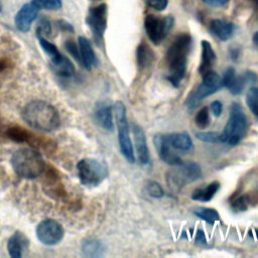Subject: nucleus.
<instances>
[{
    "label": "nucleus",
    "instance_id": "nucleus-41",
    "mask_svg": "<svg viewBox=\"0 0 258 258\" xmlns=\"http://www.w3.org/2000/svg\"><path fill=\"white\" fill-rule=\"evenodd\" d=\"M195 241L199 244H207V238H206V235H205L203 230H198L197 231Z\"/></svg>",
    "mask_w": 258,
    "mask_h": 258
},
{
    "label": "nucleus",
    "instance_id": "nucleus-17",
    "mask_svg": "<svg viewBox=\"0 0 258 258\" xmlns=\"http://www.w3.org/2000/svg\"><path fill=\"white\" fill-rule=\"evenodd\" d=\"M210 29L216 37H218L222 41H226L230 37H232L235 26L233 23H230L228 21L222 19H214L211 21Z\"/></svg>",
    "mask_w": 258,
    "mask_h": 258
},
{
    "label": "nucleus",
    "instance_id": "nucleus-6",
    "mask_svg": "<svg viewBox=\"0 0 258 258\" xmlns=\"http://www.w3.org/2000/svg\"><path fill=\"white\" fill-rule=\"evenodd\" d=\"M114 113L118 130V140L122 155L129 163H134L135 157L133 146L129 135V125L127 122L126 108L121 101H117L114 105Z\"/></svg>",
    "mask_w": 258,
    "mask_h": 258
},
{
    "label": "nucleus",
    "instance_id": "nucleus-18",
    "mask_svg": "<svg viewBox=\"0 0 258 258\" xmlns=\"http://www.w3.org/2000/svg\"><path fill=\"white\" fill-rule=\"evenodd\" d=\"M170 146L178 151H190L194 148V143L189 135L185 132L171 133L166 135Z\"/></svg>",
    "mask_w": 258,
    "mask_h": 258
},
{
    "label": "nucleus",
    "instance_id": "nucleus-5",
    "mask_svg": "<svg viewBox=\"0 0 258 258\" xmlns=\"http://www.w3.org/2000/svg\"><path fill=\"white\" fill-rule=\"evenodd\" d=\"M78 174L82 184L86 186H97L108 176L106 164L95 158H84L77 164Z\"/></svg>",
    "mask_w": 258,
    "mask_h": 258
},
{
    "label": "nucleus",
    "instance_id": "nucleus-43",
    "mask_svg": "<svg viewBox=\"0 0 258 258\" xmlns=\"http://www.w3.org/2000/svg\"><path fill=\"white\" fill-rule=\"evenodd\" d=\"M6 67H7L6 61H4V60H0V72H2Z\"/></svg>",
    "mask_w": 258,
    "mask_h": 258
},
{
    "label": "nucleus",
    "instance_id": "nucleus-45",
    "mask_svg": "<svg viewBox=\"0 0 258 258\" xmlns=\"http://www.w3.org/2000/svg\"><path fill=\"white\" fill-rule=\"evenodd\" d=\"M253 2H254L255 9H256V11H257V13H258V0H253Z\"/></svg>",
    "mask_w": 258,
    "mask_h": 258
},
{
    "label": "nucleus",
    "instance_id": "nucleus-29",
    "mask_svg": "<svg viewBox=\"0 0 258 258\" xmlns=\"http://www.w3.org/2000/svg\"><path fill=\"white\" fill-rule=\"evenodd\" d=\"M38 40H39L40 46L42 47L44 52L49 56L50 60L55 58V57H57L60 54V52L57 49V47L53 43H51L48 40H46L43 36H38Z\"/></svg>",
    "mask_w": 258,
    "mask_h": 258
},
{
    "label": "nucleus",
    "instance_id": "nucleus-4",
    "mask_svg": "<svg viewBox=\"0 0 258 258\" xmlns=\"http://www.w3.org/2000/svg\"><path fill=\"white\" fill-rule=\"evenodd\" d=\"M247 130V118L238 103H232L229 119L221 132L222 143H228L232 146L237 145L245 136Z\"/></svg>",
    "mask_w": 258,
    "mask_h": 258
},
{
    "label": "nucleus",
    "instance_id": "nucleus-28",
    "mask_svg": "<svg viewBox=\"0 0 258 258\" xmlns=\"http://www.w3.org/2000/svg\"><path fill=\"white\" fill-rule=\"evenodd\" d=\"M246 103L250 111L258 117V87L250 88L246 95Z\"/></svg>",
    "mask_w": 258,
    "mask_h": 258
},
{
    "label": "nucleus",
    "instance_id": "nucleus-7",
    "mask_svg": "<svg viewBox=\"0 0 258 258\" xmlns=\"http://www.w3.org/2000/svg\"><path fill=\"white\" fill-rule=\"evenodd\" d=\"M173 23L174 19L170 15L159 18L153 14H148L144 19V27L147 36L154 44H159L161 42L172 28Z\"/></svg>",
    "mask_w": 258,
    "mask_h": 258
},
{
    "label": "nucleus",
    "instance_id": "nucleus-26",
    "mask_svg": "<svg viewBox=\"0 0 258 258\" xmlns=\"http://www.w3.org/2000/svg\"><path fill=\"white\" fill-rule=\"evenodd\" d=\"M202 83L207 87L214 89L215 91H219L223 87L221 77L216 72H213V71H208L203 75Z\"/></svg>",
    "mask_w": 258,
    "mask_h": 258
},
{
    "label": "nucleus",
    "instance_id": "nucleus-42",
    "mask_svg": "<svg viewBox=\"0 0 258 258\" xmlns=\"http://www.w3.org/2000/svg\"><path fill=\"white\" fill-rule=\"evenodd\" d=\"M60 26H61V28L62 29H64V30H70V31H73L74 29H73V27H72V25L71 24H69V23H67L66 21H60Z\"/></svg>",
    "mask_w": 258,
    "mask_h": 258
},
{
    "label": "nucleus",
    "instance_id": "nucleus-36",
    "mask_svg": "<svg viewBox=\"0 0 258 258\" xmlns=\"http://www.w3.org/2000/svg\"><path fill=\"white\" fill-rule=\"evenodd\" d=\"M147 6L157 10V11H162L166 8L168 1L167 0H144Z\"/></svg>",
    "mask_w": 258,
    "mask_h": 258
},
{
    "label": "nucleus",
    "instance_id": "nucleus-25",
    "mask_svg": "<svg viewBox=\"0 0 258 258\" xmlns=\"http://www.w3.org/2000/svg\"><path fill=\"white\" fill-rule=\"evenodd\" d=\"M153 54L145 43H141L137 48V62L141 70H144L152 62Z\"/></svg>",
    "mask_w": 258,
    "mask_h": 258
},
{
    "label": "nucleus",
    "instance_id": "nucleus-40",
    "mask_svg": "<svg viewBox=\"0 0 258 258\" xmlns=\"http://www.w3.org/2000/svg\"><path fill=\"white\" fill-rule=\"evenodd\" d=\"M203 2L212 7H222L225 6L229 0H203Z\"/></svg>",
    "mask_w": 258,
    "mask_h": 258
},
{
    "label": "nucleus",
    "instance_id": "nucleus-2",
    "mask_svg": "<svg viewBox=\"0 0 258 258\" xmlns=\"http://www.w3.org/2000/svg\"><path fill=\"white\" fill-rule=\"evenodd\" d=\"M24 121L36 130L49 132L59 126V116L54 107L44 101L28 103L22 112Z\"/></svg>",
    "mask_w": 258,
    "mask_h": 258
},
{
    "label": "nucleus",
    "instance_id": "nucleus-44",
    "mask_svg": "<svg viewBox=\"0 0 258 258\" xmlns=\"http://www.w3.org/2000/svg\"><path fill=\"white\" fill-rule=\"evenodd\" d=\"M253 42H254L256 45H258V31H256L255 34L253 35Z\"/></svg>",
    "mask_w": 258,
    "mask_h": 258
},
{
    "label": "nucleus",
    "instance_id": "nucleus-34",
    "mask_svg": "<svg viewBox=\"0 0 258 258\" xmlns=\"http://www.w3.org/2000/svg\"><path fill=\"white\" fill-rule=\"evenodd\" d=\"M64 45H66L67 50L74 56V58H75L77 61H79V62L81 63V56H80L79 45H78L75 41H73V40H71V39H69V40L64 43Z\"/></svg>",
    "mask_w": 258,
    "mask_h": 258
},
{
    "label": "nucleus",
    "instance_id": "nucleus-12",
    "mask_svg": "<svg viewBox=\"0 0 258 258\" xmlns=\"http://www.w3.org/2000/svg\"><path fill=\"white\" fill-rule=\"evenodd\" d=\"M38 10L39 9L32 2L23 5L15 15L14 22L17 29L22 32H27L30 29L31 23L36 18Z\"/></svg>",
    "mask_w": 258,
    "mask_h": 258
},
{
    "label": "nucleus",
    "instance_id": "nucleus-3",
    "mask_svg": "<svg viewBox=\"0 0 258 258\" xmlns=\"http://www.w3.org/2000/svg\"><path fill=\"white\" fill-rule=\"evenodd\" d=\"M11 164L15 173L23 178H35L44 169V161L41 155L27 148H22L14 152L11 157Z\"/></svg>",
    "mask_w": 258,
    "mask_h": 258
},
{
    "label": "nucleus",
    "instance_id": "nucleus-33",
    "mask_svg": "<svg viewBox=\"0 0 258 258\" xmlns=\"http://www.w3.org/2000/svg\"><path fill=\"white\" fill-rule=\"evenodd\" d=\"M145 188L148 195L152 198H161L163 197V189L159 183L153 180H149L145 184Z\"/></svg>",
    "mask_w": 258,
    "mask_h": 258
},
{
    "label": "nucleus",
    "instance_id": "nucleus-21",
    "mask_svg": "<svg viewBox=\"0 0 258 258\" xmlns=\"http://www.w3.org/2000/svg\"><path fill=\"white\" fill-rule=\"evenodd\" d=\"M219 188H220V182L213 181L209 183L206 187L195 189L194 192L191 194V199L197 202H203V203L210 202L214 198L216 192L219 190Z\"/></svg>",
    "mask_w": 258,
    "mask_h": 258
},
{
    "label": "nucleus",
    "instance_id": "nucleus-38",
    "mask_svg": "<svg viewBox=\"0 0 258 258\" xmlns=\"http://www.w3.org/2000/svg\"><path fill=\"white\" fill-rule=\"evenodd\" d=\"M232 209L235 210L236 212L240 211H245L247 209V199L246 197H240L237 199L233 204H232Z\"/></svg>",
    "mask_w": 258,
    "mask_h": 258
},
{
    "label": "nucleus",
    "instance_id": "nucleus-46",
    "mask_svg": "<svg viewBox=\"0 0 258 258\" xmlns=\"http://www.w3.org/2000/svg\"><path fill=\"white\" fill-rule=\"evenodd\" d=\"M0 11H1V5H0Z\"/></svg>",
    "mask_w": 258,
    "mask_h": 258
},
{
    "label": "nucleus",
    "instance_id": "nucleus-19",
    "mask_svg": "<svg viewBox=\"0 0 258 258\" xmlns=\"http://www.w3.org/2000/svg\"><path fill=\"white\" fill-rule=\"evenodd\" d=\"M256 76L252 72H245L241 76H236L233 82L227 87L229 92L232 95H239L243 92L244 88L250 84H253L256 82Z\"/></svg>",
    "mask_w": 258,
    "mask_h": 258
},
{
    "label": "nucleus",
    "instance_id": "nucleus-10",
    "mask_svg": "<svg viewBox=\"0 0 258 258\" xmlns=\"http://www.w3.org/2000/svg\"><path fill=\"white\" fill-rule=\"evenodd\" d=\"M87 23L96 39H101L107 27V5L100 4L92 7L87 16Z\"/></svg>",
    "mask_w": 258,
    "mask_h": 258
},
{
    "label": "nucleus",
    "instance_id": "nucleus-9",
    "mask_svg": "<svg viewBox=\"0 0 258 258\" xmlns=\"http://www.w3.org/2000/svg\"><path fill=\"white\" fill-rule=\"evenodd\" d=\"M62 226L54 220H44L36 227V237L44 245H55L63 238Z\"/></svg>",
    "mask_w": 258,
    "mask_h": 258
},
{
    "label": "nucleus",
    "instance_id": "nucleus-14",
    "mask_svg": "<svg viewBox=\"0 0 258 258\" xmlns=\"http://www.w3.org/2000/svg\"><path fill=\"white\" fill-rule=\"evenodd\" d=\"M94 118L97 124L107 131H112L114 128L112 108L109 104L101 102L96 105L94 110Z\"/></svg>",
    "mask_w": 258,
    "mask_h": 258
},
{
    "label": "nucleus",
    "instance_id": "nucleus-35",
    "mask_svg": "<svg viewBox=\"0 0 258 258\" xmlns=\"http://www.w3.org/2000/svg\"><path fill=\"white\" fill-rule=\"evenodd\" d=\"M235 77H236V71H235V69H234L233 67H229V68L225 71L223 77L221 78V79H222V86L225 87V88H227V87L233 82V80L235 79Z\"/></svg>",
    "mask_w": 258,
    "mask_h": 258
},
{
    "label": "nucleus",
    "instance_id": "nucleus-31",
    "mask_svg": "<svg viewBox=\"0 0 258 258\" xmlns=\"http://www.w3.org/2000/svg\"><path fill=\"white\" fill-rule=\"evenodd\" d=\"M196 125L200 129H205L210 124V116H209V109L207 107H203L196 115Z\"/></svg>",
    "mask_w": 258,
    "mask_h": 258
},
{
    "label": "nucleus",
    "instance_id": "nucleus-39",
    "mask_svg": "<svg viewBox=\"0 0 258 258\" xmlns=\"http://www.w3.org/2000/svg\"><path fill=\"white\" fill-rule=\"evenodd\" d=\"M211 111L215 117H220L223 111V104L220 101H214L211 103Z\"/></svg>",
    "mask_w": 258,
    "mask_h": 258
},
{
    "label": "nucleus",
    "instance_id": "nucleus-20",
    "mask_svg": "<svg viewBox=\"0 0 258 258\" xmlns=\"http://www.w3.org/2000/svg\"><path fill=\"white\" fill-rule=\"evenodd\" d=\"M202 61L199 68V72L204 75L208 71H211L212 67L216 60V53L211 45V43L207 40H202Z\"/></svg>",
    "mask_w": 258,
    "mask_h": 258
},
{
    "label": "nucleus",
    "instance_id": "nucleus-32",
    "mask_svg": "<svg viewBox=\"0 0 258 258\" xmlns=\"http://www.w3.org/2000/svg\"><path fill=\"white\" fill-rule=\"evenodd\" d=\"M32 3L38 9L56 10L61 7V0H32Z\"/></svg>",
    "mask_w": 258,
    "mask_h": 258
},
{
    "label": "nucleus",
    "instance_id": "nucleus-8",
    "mask_svg": "<svg viewBox=\"0 0 258 258\" xmlns=\"http://www.w3.org/2000/svg\"><path fill=\"white\" fill-rule=\"evenodd\" d=\"M177 170L171 171L167 175V181L172 188L179 189L188 182H194L202 177V168L197 162L180 164Z\"/></svg>",
    "mask_w": 258,
    "mask_h": 258
},
{
    "label": "nucleus",
    "instance_id": "nucleus-13",
    "mask_svg": "<svg viewBox=\"0 0 258 258\" xmlns=\"http://www.w3.org/2000/svg\"><path fill=\"white\" fill-rule=\"evenodd\" d=\"M132 132L134 138V144L136 148V153L138 156V160L141 164H148L150 161L149 150L147 147L146 136L143 129L138 124H132Z\"/></svg>",
    "mask_w": 258,
    "mask_h": 258
},
{
    "label": "nucleus",
    "instance_id": "nucleus-37",
    "mask_svg": "<svg viewBox=\"0 0 258 258\" xmlns=\"http://www.w3.org/2000/svg\"><path fill=\"white\" fill-rule=\"evenodd\" d=\"M37 36H45L50 32V24L46 19H41L37 26Z\"/></svg>",
    "mask_w": 258,
    "mask_h": 258
},
{
    "label": "nucleus",
    "instance_id": "nucleus-23",
    "mask_svg": "<svg viewBox=\"0 0 258 258\" xmlns=\"http://www.w3.org/2000/svg\"><path fill=\"white\" fill-rule=\"evenodd\" d=\"M82 250L87 257H102L106 248L101 241L89 240L83 243Z\"/></svg>",
    "mask_w": 258,
    "mask_h": 258
},
{
    "label": "nucleus",
    "instance_id": "nucleus-15",
    "mask_svg": "<svg viewBox=\"0 0 258 258\" xmlns=\"http://www.w3.org/2000/svg\"><path fill=\"white\" fill-rule=\"evenodd\" d=\"M78 45H79V50H80L81 63L88 71L92 70L97 64V57H96L95 51H94L90 41L87 38L80 36Z\"/></svg>",
    "mask_w": 258,
    "mask_h": 258
},
{
    "label": "nucleus",
    "instance_id": "nucleus-22",
    "mask_svg": "<svg viewBox=\"0 0 258 258\" xmlns=\"http://www.w3.org/2000/svg\"><path fill=\"white\" fill-rule=\"evenodd\" d=\"M51 63L54 67L55 71L63 77H71L75 73V68L72 61L68 57L63 56L61 53L57 57L51 59Z\"/></svg>",
    "mask_w": 258,
    "mask_h": 258
},
{
    "label": "nucleus",
    "instance_id": "nucleus-24",
    "mask_svg": "<svg viewBox=\"0 0 258 258\" xmlns=\"http://www.w3.org/2000/svg\"><path fill=\"white\" fill-rule=\"evenodd\" d=\"M192 213L195 216L202 219L203 221H206L208 224H211V225H214L217 221L220 220L219 213L212 208L199 207V208H196L192 211Z\"/></svg>",
    "mask_w": 258,
    "mask_h": 258
},
{
    "label": "nucleus",
    "instance_id": "nucleus-1",
    "mask_svg": "<svg viewBox=\"0 0 258 258\" xmlns=\"http://www.w3.org/2000/svg\"><path fill=\"white\" fill-rule=\"evenodd\" d=\"M191 37L187 33H181L175 37L166 51L168 75L166 79L177 88L186 73L187 54L190 49Z\"/></svg>",
    "mask_w": 258,
    "mask_h": 258
},
{
    "label": "nucleus",
    "instance_id": "nucleus-27",
    "mask_svg": "<svg viewBox=\"0 0 258 258\" xmlns=\"http://www.w3.org/2000/svg\"><path fill=\"white\" fill-rule=\"evenodd\" d=\"M7 135L10 139L17 141V142H28L32 137L27 132L25 129L19 127V126H14L8 129Z\"/></svg>",
    "mask_w": 258,
    "mask_h": 258
},
{
    "label": "nucleus",
    "instance_id": "nucleus-11",
    "mask_svg": "<svg viewBox=\"0 0 258 258\" xmlns=\"http://www.w3.org/2000/svg\"><path fill=\"white\" fill-rule=\"evenodd\" d=\"M153 144L158 156L164 163L172 166H179L182 164V159L173 151L166 135L159 133L155 134L153 137Z\"/></svg>",
    "mask_w": 258,
    "mask_h": 258
},
{
    "label": "nucleus",
    "instance_id": "nucleus-16",
    "mask_svg": "<svg viewBox=\"0 0 258 258\" xmlns=\"http://www.w3.org/2000/svg\"><path fill=\"white\" fill-rule=\"evenodd\" d=\"M27 246L28 240L26 239V237L20 232H15L8 240L7 250L11 257L20 258L22 257L23 252L27 248Z\"/></svg>",
    "mask_w": 258,
    "mask_h": 258
},
{
    "label": "nucleus",
    "instance_id": "nucleus-30",
    "mask_svg": "<svg viewBox=\"0 0 258 258\" xmlns=\"http://www.w3.org/2000/svg\"><path fill=\"white\" fill-rule=\"evenodd\" d=\"M196 137L199 140L207 143H222L221 132H213V131L197 132Z\"/></svg>",
    "mask_w": 258,
    "mask_h": 258
}]
</instances>
